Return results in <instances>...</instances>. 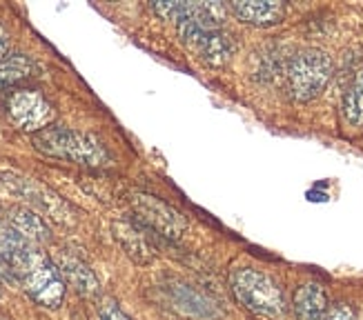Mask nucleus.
<instances>
[{"mask_svg":"<svg viewBox=\"0 0 363 320\" xmlns=\"http://www.w3.org/2000/svg\"><path fill=\"white\" fill-rule=\"evenodd\" d=\"M5 267L9 269L11 278L18 280L38 305L56 309L65 298V280L58 274L54 261L34 249V245L16 251L5 263Z\"/></svg>","mask_w":363,"mask_h":320,"instance_id":"obj_1","label":"nucleus"},{"mask_svg":"<svg viewBox=\"0 0 363 320\" xmlns=\"http://www.w3.org/2000/svg\"><path fill=\"white\" fill-rule=\"evenodd\" d=\"M7 116L23 132H43L54 120V107L34 89H16L7 98Z\"/></svg>","mask_w":363,"mask_h":320,"instance_id":"obj_6","label":"nucleus"},{"mask_svg":"<svg viewBox=\"0 0 363 320\" xmlns=\"http://www.w3.org/2000/svg\"><path fill=\"white\" fill-rule=\"evenodd\" d=\"M325 320H357V314L348 305H335L330 307Z\"/></svg>","mask_w":363,"mask_h":320,"instance_id":"obj_17","label":"nucleus"},{"mask_svg":"<svg viewBox=\"0 0 363 320\" xmlns=\"http://www.w3.org/2000/svg\"><path fill=\"white\" fill-rule=\"evenodd\" d=\"M205 7H208V3H183V0H154L152 3L154 13H159L163 21H172L177 25L203 13Z\"/></svg>","mask_w":363,"mask_h":320,"instance_id":"obj_14","label":"nucleus"},{"mask_svg":"<svg viewBox=\"0 0 363 320\" xmlns=\"http://www.w3.org/2000/svg\"><path fill=\"white\" fill-rule=\"evenodd\" d=\"M99 316H101V320H132L128 314H125L116 302H112V300H105L103 305H101V309H99Z\"/></svg>","mask_w":363,"mask_h":320,"instance_id":"obj_16","label":"nucleus"},{"mask_svg":"<svg viewBox=\"0 0 363 320\" xmlns=\"http://www.w3.org/2000/svg\"><path fill=\"white\" fill-rule=\"evenodd\" d=\"M9 225L25 240H29L31 245L47 243V240H50V227L45 225V220L38 214L25 210V207H13L9 212Z\"/></svg>","mask_w":363,"mask_h":320,"instance_id":"obj_12","label":"nucleus"},{"mask_svg":"<svg viewBox=\"0 0 363 320\" xmlns=\"http://www.w3.org/2000/svg\"><path fill=\"white\" fill-rule=\"evenodd\" d=\"M335 65L333 58L321 50H303L298 52L286 69L288 91L294 101L308 103L325 89L333 78Z\"/></svg>","mask_w":363,"mask_h":320,"instance_id":"obj_5","label":"nucleus"},{"mask_svg":"<svg viewBox=\"0 0 363 320\" xmlns=\"http://www.w3.org/2000/svg\"><path fill=\"white\" fill-rule=\"evenodd\" d=\"M230 287L234 298L252 314L265 318L286 316V298H283L281 287L263 271L252 267L234 269L230 276Z\"/></svg>","mask_w":363,"mask_h":320,"instance_id":"obj_4","label":"nucleus"},{"mask_svg":"<svg viewBox=\"0 0 363 320\" xmlns=\"http://www.w3.org/2000/svg\"><path fill=\"white\" fill-rule=\"evenodd\" d=\"M114 232H116V238L121 240V245L125 247V251H128L136 263H147L154 256L152 245L147 240V234H152V232L140 225L138 220L136 222H118Z\"/></svg>","mask_w":363,"mask_h":320,"instance_id":"obj_11","label":"nucleus"},{"mask_svg":"<svg viewBox=\"0 0 363 320\" xmlns=\"http://www.w3.org/2000/svg\"><path fill=\"white\" fill-rule=\"evenodd\" d=\"M3 276H11V274H9V269L3 265V261H0V278H3Z\"/></svg>","mask_w":363,"mask_h":320,"instance_id":"obj_19","label":"nucleus"},{"mask_svg":"<svg viewBox=\"0 0 363 320\" xmlns=\"http://www.w3.org/2000/svg\"><path fill=\"white\" fill-rule=\"evenodd\" d=\"M230 9L241 23L252 27H272L286 16V3L279 0H234Z\"/></svg>","mask_w":363,"mask_h":320,"instance_id":"obj_9","label":"nucleus"},{"mask_svg":"<svg viewBox=\"0 0 363 320\" xmlns=\"http://www.w3.org/2000/svg\"><path fill=\"white\" fill-rule=\"evenodd\" d=\"M31 76H36V62L31 58L16 54L0 60V85H18Z\"/></svg>","mask_w":363,"mask_h":320,"instance_id":"obj_15","label":"nucleus"},{"mask_svg":"<svg viewBox=\"0 0 363 320\" xmlns=\"http://www.w3.org/2000/svg\"><path fill=\"white\" fill-rule=\"evenodd\" d=\"M341 116L343 122L354 130H363V69H359L348 85L341 101Z\"/></svg>","mask_w":363,"mask_h":320,"instance_id":"obj_13","label":"nucleus"},{"mask_svg":"<svg viewBox=\"0 0 363 320\" xmlns=\"http://www.w3.org/2000/svg\"><path fill=\"white\" fill-rule=\"evenodd\" d=\"M52 261L58 269V274L62 276V280H65L67 285H72L78 294L91 298L101 292L99 278L94 276V271L81 258H78V256H74L69 251H58Z\"/></svg>","mask_w":363,"mask_h":320,"instance_id":"obj_8","label":"nucleus"},{"mask_svg":"<svg viewBox=\"0 0 363 320\" xmlns=\"http://www.w3.org/2000/svg\"><path fill=\"white\" fill-rule=\"evenodd\" d=\"M132 207H134V214L136 220L140 222L143 227H147L152 234L156 232L163 238L169 240H179L187 227L185 218L172 210L169 205H165L163 200L147 196V194H134L132 196Z\"/></svg>","mask_w":363,"mask_h":320,"instance_id":"obj_7","label":"nucleus"},{"mask_svg":"<svg viewBox=\"0 0 363 320\" xmlns=\"http://www.w3.org/2000/svg\"><path fill=\"white\" fill-rule=\"evenodd\" d=\"M34 147L52 158L69 160L85 167H103L109 163V154L99 138L89 134L67 130V127H47L31 138Z\"/></svg>","mask_w":363,"mask_h":320,"instance_id":"obj_3","label":"nucleus"},{"mask_svg":"<svg viewBox=\"0 0 363 320\" xmlns=\"http://www.w3.org/2000/svg\"><path fill=\"white\" fill-rule=\"evenodd\" d=\"M9 50V40H7V34H5V29L0 27V56H5Z\"/></svg>","mask_w":363,"mask_h":320,"instance_id":"obj_18","label":"nucleus"},{"mask_svg":"<svg viewBox=\"0 0 363 320\" xmlns=\"http://www.w3.org/2000/svg\"><path fill=\"white\" fill-rule=\"evenodd\" d=\"M179 36L187 50L210 65H225L234 54V42L220 23V7L208 3L203 13L177 25Z\"/></svg>","mask_w":363,"mask_h":320,"instance_id":"obj_2","label":"nucleus"},{"mask_svg":"<svg viewBox=\"0 0 363 320\" xmlns=\"http://www.w3.org/2000/svg\"><path fill=\"white\" fill-rule=\"evenodd\" d=\"M294 314L298 320H325L330 307H328V296L323 287L317 282L301 285L294 294Z\"/></svg>","mask_w":363,"mask_h":320,"instance_id":"obj_10","label":"nucleus"}]
</instances>
